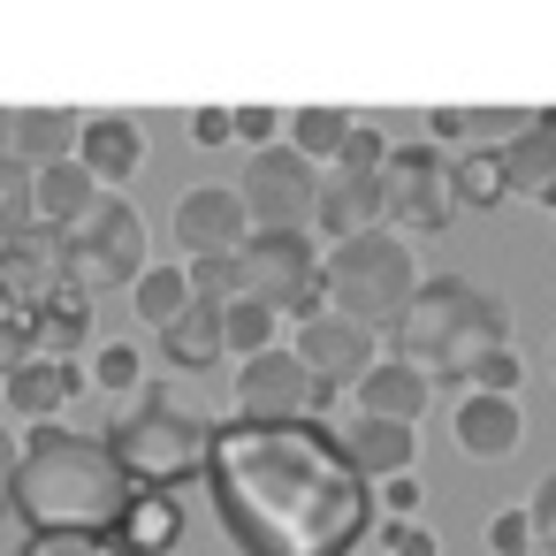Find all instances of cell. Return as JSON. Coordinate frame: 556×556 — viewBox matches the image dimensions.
Masks as SVG:
<instances>
[{"instance_id": "obj_1", "label": "cell", "mask_w": 556, "mask_h": 556, "mask_svg": "<svg viewBox=\"0 0 556 556\" xmlns=\"http://www.w3.org/2000/svg\"><path fill=\"white\" fill-rule=\"evenodd\" d=\"M206 488L244 556H358L381 526L374 480L351 465L343 427L320 412L290 427L214 419Z\"/></svg>"}, {"instance_id": "obj_2", "label": "cell", "mask_w": 556, "mask_h": 556, "mask_svg": "<svg viewBox=\"0 0 556 556\" xmlns=\"http://www.w3.org/2000/svg\"><path fill=\"white\" fill-rule=\"evenodd\" d=\"M138 480L123 472V457L108 450V434H70V427H39L24 442V472H16V518L31 533H115L130 510Z\"/></svg>"}, {"instance_id": "obj_3", "label": "cell", "mask_w": 556, "mask_h": 556, "mask_svg": "<svg viewBox=\"0 0 556 556\" xmlns=\"http://www.w3.org/2000/svg\"><path fill=\"white\" fill-rule=\"evenodd\" d=\"M503 343H510V305L465 275H427L396 328V358L419 366L427 381H472L480 358H495Z\"/></svg>"}, {"instance_id": "obj_4", "label": "cell", "mask_w": 556, "mask_h": 556, "mask_svg": "<svg viewBox=\"0 0 556 556\" xmlns=\"http://www.w3.org/2000/svg\"><path fill=\"white\" fill-rule=\"evenodd\" d=\"M108 450L123 457V472H130L138 488L176 495L184 480L206 472V457H214V419L191 412L176 389H146V396L108 427Z\"/></svg>"}, {"instance_id": "obj_5", "label": "cell", "mask_w": 556, "mask_h": 556, "mask_svg": "<svg viewBox=\"0 0 556 556\" xmlns=\"http://www.w3.org/2000/svg\"><path fill=\"white\" fill-rule=\"evenodd\" d=\"M320 290H328V313L374 328V336H396L412 298H419V260L396 229H374L358 244H328V267H320Z\"/></svg>"}, {"instance_id": "obj_6", "label": "cell", "mask_w": 556, "mask_h": 556, "mask_svg": "<svg viewBox=\"0 0 556 556\" xmlns=\"http://www.w3.org/2000/svg\"><path fill=\"white\" fill-rule=\"evenodd\" d=\"M237 260H244V298H260L267 313L313 320V313L328 305V290H320L328 252H320L305 229H252V244H244Z\"/></svg>"}, {"instance_id": "obj_7", "label": "cell", "mask_w": 556, "mask_h": 556, "mask_svg": "<svg viewBox=\"0 0 556 556\" xmlns=\"http://www.w3.org/2000/svg\"><path fill=\"white\" fill-rule=\"evenodd\" d=\"M146 267H153V260H146V214H138L123 191H108V199L85 214V229L70 237V290L100 298V290L138 282Z\"/></svg>"}, {"instance_id": "obj_8", "label": "cell", "mask_w": 556, "mask_h": 556, "mask_svg": "<svg viewBox=\"0 0 556 556\" xmlns=\"http://www.w3.org/2000/svg\"><path fill=\"white\" fill-rule=\"evenodd\" d=\"M381 206H389V229L396 237H442L450 214H457V191H450V161L419 138V146H396L389 168H381Z\"/></svg>"}, {"instance_id": "obj_9", "label": "cell", "mask_w": 556, "mask_h": 556, "mask_svg": "<svg viewBox=\"0 0 556 556\" xmlns=\"http://www.w3.org/2000/svg\"><path fill=\"white\" fill-rule=\"evenodd\" d=\"M313 206H320V168L290 146H267L244 161V214L252 229H313Z\"/></svg>"}, {"instance_id": "obj_10", "label": "cell", "mask_w": 556, "mask_h": 556, "mask_svg": "<svg viewBox=\"0 0 556 556\" xmlns=\"http://www.w3.org/2000/svg\"><path fill=\"white\" fill-rule=\"evenodd\" d=\"M374 343H381L374 328H358V320H343V313L320 305L313 320H298V343H290V351H298V366L313 374V389L328 396V389H358V381L381 366Z\"/></svg>"}, {"instance_id": "obj_11", "label": "cell", "mask_w": 556, "mask_h": 556, "mask_svg": "<svg viewBox=\"0 0 556 556\" xmlns=\"http://www.w3.org/2000/svg\"><path fill=\"white\" fill-rule=\"evenodd\" d=\"M313 404H320V389H313V374L298 366V351H260V358H244L237 366V419H252V427H290V419H313Z\"/></svg>"}, {"instance_id": "obj_12", "label": "cell", "mask_w": 556, "mask_h": 556, "mask_svg": "<svg viewBox=\"0 0 556 556\" xmlns=\"http://www.w3.org/2000/svg\"><path fill=\"white\" fill-rule=\"evenodd\" d=\"M176 244L184 260H237L252 244V214L237 184H191L176 199Z\"/></svg>"}, {"instance_id": "obj_13", "label": "cell", "mask_w": 556, "mask_h": 556, "mask_svg": "<svg viewBox=\"0 0 556 556\" xmlns=\"http://www.w3.org/2000/svg\"><path fill=\"white\" fill-rule=\"evenodd\" d=\"M62 290H70V237L31 229L0 252V313H39Z\"/></svg>"}, {"instance_id": "obj_14", "label": "cell", "mask_w": 556, "mask_h": 556, "mask_svg": "<svg viewBox=\"0 0 556 556\" xmlns=\"http://www.w3.org/2000/svg\"><path fill=\"white\" fill-rule=\"evenodd\" d=\"M313 229H320L328 244H358V237L389 229L381 176H343V168H320V206H313Z\"/></svg>"}, {"instance_id": "obj_15", "label": "cell", "mask_w": 556, "mask_h": 556, "mask_svg": "<svg viewBox=\"0 0 556 556\" xmlns=\"http://www.w3.org/2000/svg\"><path fill=\"white\" fill-rule=\"evenodd\" d=\"M85 176L100 191H123L138 168H146V123L138 115H85V146H77Z\"/></svg>"}, {"instance_id": "obj_16", "label": "cell", "mask_w": 556, "mask_h": 556, "mask_svg": "<svg viewBox=\"0 0 556 556\" xmlns=\"http://www.w3.org/2000/svg\"><path fill=\"white\" fill-rule=\"evenodd\" d=\"M85 389H92V366H77V358H31L24 374L0 381V396H9L16 419H54V412H70Z\"/></svg>"}, {"instance_id": "obj_17", "label": "cell", "mask_w": 556, "mask_h": 556, "mask_svg": "<svg viewBox=\"0 0 556 556\" xmlns=\"http://www.w3.org/2000/svg\"><path fill=\"white\" fill-rule=\"evenodd\" d=\"M450 434L465 457H510L526 442V419H518V396H488V389H465V404L450 412Z\"/></svg>"}, {"instance_id": "obj_18", "label": "cell", "mask_w": 556, "mask_h": 556, "mask_svg": "<svg viewBox=\"0 0 556 556\" xmlns=\"http://www.w3.org/2000/svg\"><path fill=\"white\" fill-rule=\"evenodd\" d=\"M533 123H541L533 108H434V115H427V138H450V146H465V153H503V146H518Z\"/></svg>"}, {"instance_id": "obj_19", "label": "cell", "mask_w": 556, "mask_h": 556, "mask_svg": "<svg viewBox=\"0 0 556 556\" xmlns=\"http://www.w3.org/2000/svg\"><path fill=\"white\" fill-rule=\"evenodd\" d=\"M77 146H85V115L77 108H16V161L31 176L77 161Z\"/></svg>"}, {"instance_id": "obj_20", "label": "cell", "mask_w": 556, "mask_h": 556, "mask_svg": "<svg viewBox=\"0 0 556 556\" xmlns=\"http://www.w3.org/2000/svg\"><path fill=\"white\" fill-rule=\"evenodd\" d=\"M343 450H351V465L381 488V480H404L412 465H419V434L412 427H396V419H351L343 427Z\"/></svg>"}, {"instance_id": "obj_21", "label": "cell", "mask_w": 556, "mask_h": 556, "mask_svg": "<svg viewBox=\"0 0 556 556\" xmlns=\"http://www.w3.org/2000/svg\"><path fill=\"white\" fill-rule=\"evenodd\" d=\"M503 176H510V199H526V206H556V108L518 138V146H503Z\"/></svg>"}, {"instance_id": "obj_22", "label": "cell", "mask_w": 556, "mask_h": 556, "mask_svg": "<svg viewBox=\"0 0 556 556\" xmlns=\"http://www.w3.org/2000/svg\"><path fill=\"white\" fill-rule=\"evenodd\" d=\"M427 396H434V381H427L419 366L381 358V366L358 381V419H396V427H412V419L427 412Z\"/></svg>"}, {"instance_id": "obj_23", "label": "cell", "mask_w": 556, "mask_h": 556, "mask_svg": "<svg viewBox=\"0 0 556 556\" xmlns=\"http://www.w3.org/2000/svg\"><path fill=\"white\" fill-rule=\"evenodd\" d=\"M176 533H184V503L161 495V488H138L130 510H123V526H115L108 541H115L123 556H176Z\"/></svg>"}, {"instance_id": "obj_24", "label": "cell", "mask_w": 556, "mask_h": 556, "mask_svg": "<svg viewBox=\"0 0 556 556\" xmlns=\"http://www.w3.org/2000/svg\"><path fill=\"white\" fill-rule=\"evenodd\" d=\"M100 199H108V191L85 176V161H62V168H47V176H39V229L77 237V229H85V214H92Z\"/></svg>"}, {"instance_id": "obj_25", "label": "cell", "mask_w": 556, "mask_h": 556, "mask_svg": "<svg viewBox=\"0 0 556 556\" xmlns=\"http://www.w3.org/2000/svg\"><path fill=\"white\" fill-rule=\"evenodd\" d=\"M130 305H138V320H146L153 336L176 328V320L199 305V298H191V267H184V260H153V267L130 282Z\"/></svg>"}, {"instance_id": "obj_26", "label": "cell", "mask_w": 556, "mask_h": 556, "mask_svg": "<svg viewBox=\"0 0 556 556\" xmlns=\"http://www.w3.org/2000/svg\"><path fill=\"white\" fill-rule=\"evenodd\" d=\"M24 320H31L39 358H77V351L92 343V298H85V290H62V298H47V305L24 313Z\"/></svg>"}, {"instance_id": "obj_27", "label": "cell", "mask_w": 556, "mask_h": 556, "mask_svg": "<svg viewBox=\"0 0 556 556\" xmlns=\"http://www.w3.org/2000/svg\"><path fill=\"white\" fill-rule=\"evenodd\" d=\"M161 358L184 366V374H206L229 358V336H222V305H191L176 328H161Z\"/></svg>"}, {"instance_id": "obj_28", "label": "cell", "mask_w": 556, "mask_h": 556, "mask_svg": "<svg viewBox=\"0 0 556 556\" xmlns=\"http://www.w3.org/2000/svg\"><path fill=\"white\" fill-rule=\"evenodd\" d=\"M358 130V115L351 108H290V153H305L313 168H336L343 161V138Z\"/></svg>"}, {"instance_id": "obj_29", "label": "cell", "mask_w": 556, "mask_h": 556, "mask_svg": "<svg viewBox=\"0 0 556 556\" xmlns=\"http://www.w3.org/2000/svg\"><path fill=\"white\" fill-rule=\"evenodd\" d=\"M31 229H39V176L24 161H0V252Z\"/></svg>"}, {"instance_id": "obj_30", "label": "cell", "mask_w": 556, "mask_h": 556, "mask_svg": "<svg viewBox=\"0 0 556 556\" xmlns=\"http://www.w3.org/2000/svg\"><path fill=\"white\" fill-rule=\"evenodd\" d=\"M450 191H457V206H503L510 199V176H503V153H457L450 161Z\"/></svg>"}, {"instance_id": "obj_31", "label": "cell", "mask_w": 556, "mask_h": 556, "mask_svg": "<svg viewBox=\"0 0 556 556\" xmlns=\"http://www.w3.org/2000/svg\"><path fill=\"white\" fill-rule=\"evenodd\" d=\"M275 320H282V313H267L260 298H237V305L222 313V336H229V358H260V351H275Z\"/></svg>"}, {"instance_id": "obj_32", "label": "cell", "mask_w": 556, "mask_h": 556, "mask_svg": "<svg viewBox=\"0 0 556 556\" xmlns=\"http://www.w3.org/2000/svg\"><path fill=\"white\" fill-rule=\"evenodd\" d=\"M184 267H191V298L199 305H222L229 313L244 298V260H184Z\"/></svg>"}, {"instance_id": "obj_33", "label": "cell", "mask_w": 556, "mask_h": 556, "mask_svg": "<svg viewBox=\"0 0 556 556\" xmlns=\"http://www.w3.org/2000/svg\"><path fill=\"white\" fill-rule=\"evenodd\" d=\"M146 381V358H138V343H100L92 351V389H108V396H130Z\"/></svg>"}, {"instance_id": "obj_34", "label": "cell", "mask_w": 556, "mask_h": 556, "mask_svg": "<svg viewBox=\"0 0 556 556\" xmlns=\"http://www.w3.org/2000/svg\"><path fill=\"white\" fill-rule=\"evenodd\" d=\"M389 153H396V146H389V130H381V123H358V130L343 138V161H336V168H343V176H381V168H389Z\"/></svg>"}, {"instance_id": "obj_35", "label": "cell", "mask_w": 556, "mask_h": 556, "mask_svg": "<svg viewBox=\"0 0 556 556\" xmlns=\"http://www.w3.org/2000/svg\"><path fill=\"white\" fill-rule=\"evenodd\" d=\"M480 541H488L495 556H541V548H533V518H526V503H518V510H495V518L480 526Z\"/></svg>"}, {"instance_id": "obj_36", "label": "cell", "mask_w": 556, "mask_h": 556, "mask_svg": "<svg viewBox=\"0 0 556 556\" xmlns=\"http://www.w3.org/2000/svg\"><path fill=\"white\" fill-rule=\"evenodd\" d=\"M282 138H290V115H282V108H237V146L267 153V146H282Z\"/></svg>"}, {"instance_id": "obj_37", "label": "cell", "mask_w": 556, "mask_h": 556, "mask_svg": "<svg viewBox=\"0 0 556 556\" xmlns=\"http://www.w3.org/2000/svg\"><path fill=\"white\" fill-rule=\"evenodd\" d=\"M526 518H533V548H541V556H556V465L533 480V495H526Z\"/></svg>"}, {"instance_id": "obj_38", "label": "cell", "mask_w": 556, "mask_h": 556, "mask_svg": "<svg viewBox=\"0 0 556 556\" xmlns=\"http://www.w3.org/2000/svg\"><path fill=\"white\" fill-rule=\"evenodd\" d=\"M24 556H123L108 533H31Z\"/></svg>"}, {"instance_id": "obj_39", "label": "cell", "mask_w": 556, "mask_h": 556, "mask_svg": "<svg viewBox=\"0 0 556 556\" xmlns=\"http://www.w3.org/2000/svg\"><path fill=\"white\" fill-rule=\"evenodd\" d=\"M39 358V343H31V320L24 313H0V381H9V374H24Z\"/></svg>"}, {"instance_id": "obj_40", "label": "cell", "mask_w": 556, "mask_h": 556, "mask_svg": "<svg viewBox=\"0 0 556 556\" xmlns=\"http://www.w3.org/2000/svg\"><path fill=\"white\" fill-rule=\"evenodd\" d=\"M442 541H434V526H419V518H381V556H434Z\"/></svg>"}, {"instance_id": "obj_41", "label": "cell", "mask_w": 556, "mask_h": 556, "mask_svg": "<svg viewBox=\"0 0 556 556\" xmlns=\"http://www.w3.org/2000/svg\"><path fill=\"white\" fill-rule=\"evenodd\" d=\"M518 374H526V366H518V351L503 343L495 358H480V374H472V389H488V396H518Z\"/></svg>"}, {"instance_id": "obj_42", "label": "cell", "mask_w": 556, "mask_h": 556, "mask_svg": "<svg viewBox=\"0 0 556 556\" xmlns=\"http://www.w3.org/2000/svg\"><path fill=\"white\" fill-rule=\"evenodd\" d=\"M191 146H206V153L214 146H237V108H199L191 115Z\"/></svg>"}, {"instance_id": "obj_43", "label": "cell", "mask_w": 556, "mask_h": 556, "mask_svg": "<svg viewBox=\"0 0 556 556\" xmlns=\"http://www.w3.org/2000/svg\"><path fill=\"white\" fill-rule=\"evenodd\" d=\"M16 472H24V450H16V434L0 427V518L16 510Z\"/></svg>"}, {"instance_id": "obj_44", "label": "cell", "mask_w": 556, "mask_h": 556, "mask_svg": "<svg viewBox=\"0 0 556 556\" xmlns=\"http://www.w3.org/2000/svg\"><path fill=\"white\" fill-rule=\"evenodd\" d=\"M374 495H381V510H389V518H412V510H419V495H427V488H419V480H412V472H404V480H381V488H374Z\"/></svg>"}, {"instance_id": "obj_45", "label": "cell", "mask_w": 556, "mask_h": 556, "mask_svg": "<svg viewBox=\"0 0 556 556\" xmlns=\"http://www.w3.org/2000/svg\"><path fill=\"white\" fill-rule=\"evenodd\" d=\"M0 161H16V108H0Z\"/></svg>"}, {"instance_id": "obj_46", "label": "cell", "mask_w": 556, "mask_h": 556, "mask_svg": "<svg viewBox=\"0 0 556 556\" xmlns=\"http://www.w3.org/2000/svg\"><path fill=\"white\" fill-rule=\"evenodd\" d=\"M548 366H556V351H548Z\"/></svg>"}]
</instances>
